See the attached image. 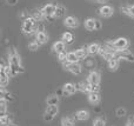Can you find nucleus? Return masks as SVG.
Here are the masks:
<instances>
[{"label": "nucleus", "instance_id": "f257e3e1", "mask_svg": "<svg viewBox=\"0 0 134 126\" xmlns=\"http://www.w3.org/2000/svg\"><path fill=\"white\" fill-rule=\"evenodd\" d=\"M8 65L11 66V68H12V74H13V77L25 72L24 66H23V64H21L20 56H19V53L16 52L15 48H11L8 52Z\"/></svg>", "mask_w": 134, "mask_h": 126}, {"label": "nucleus", "instance_id": "f03ea898", "mask_svg": "<svg viewBox=\"0 0 134 126\" xmlns=\"http://www.w3.org/2000/svg\"><path fill=\"white\" fill-rule=\"evenodd\" d=\"M38 30V21L32 15L24 19L23 25H21V32L25 35H31L33 33H37Z\"/></svg>", "mask_w": 134, "mask_h": 126}, {"label": "nucleus", "instance_id": "7ed1b4c3", "mask_svg": "<svg viewBox=\"0 0 134 126\" xmlns=\"http://www.w3.org/2000/svg\"><path fill=\"white\" fill-rule=\"evenodd\" d=\"M107 44L115 50H125V48H128V46H130V40L127 38L120 37L112 40V41H108Z\"/></svg>", "mask_w": 134, "mask_h": 126}, {"label": "nucleus", "instance_id": "20e7f679", "mask_svg": "<svg viewBox=\"0 0 134 126\" xmlns=\"http://www.w3.org/2000/svg\"><path fill=\"white\" fill-rule=\"evenodd\" d=\"M64 68L74 75H79L82 72V66L79 63H67V61H65L64 63Z\"/></svg>", "mask_w": 134, "mask_h": 126}, {"label": "nucleus", "instance_id": "39448f33", "mask_svg": "<svg viewBox=\"0 0 134 126\" xmlns=\"http://www.w3.org/2000/svg\"><path fill=\"white\" fill-rule=\"evenodd\" d=\"M115 58L124 59V60L130 61V63H134V54L131 51H128L127 48H125V50H116V51H115Z\"/></svg>", "mask_w": 134, "mask_h": 126}, {"label": "nucleus", "instance_id": "423d86ee", "mask_svg": "<svg viewBox=\"0 0 134 126\" xmlns=\"http://www.w3.org/2000/svg\"><path fill=\"white\" fill-rule=\"evenodd\" d=\"M55 8H57V5H53V4L45 5L41 8L42 13H44V15H45V19L52 20L53 18H55Z\"/></svg>", "mask_w": 134, "mask_h": 126}, {"label": "nucleus", "instance_id": "0eeeda50", "mask_svg": "<svg viewBox=\"0 0 134 126\" xmlns=\"http://www.w3.org/2000/svg\"><path fill=\"white\" fill-rule=\"evenodd\" d=\"M64 25L66 27L71 28V30H74V28H78L79 27V20L75 18V17H72L68 15L64 19Z\"/></svg>", "mask_w": 134, "mask_h": 126}, {"label": "nucleus", "instance_id": "6e6552de", "mask_svg": "<svg viewBox=\"0 0 134 126\" xmlns=\"http://www.w3.org/2000/svg\"><path fill=\"white\" fill-rule=\"evenodd\" d=\"M114 13V8L109 5H102L99 8V14L104 18H111Z\"/></svg>", "mask_w": 134, "mask_h": 126}, {"label": "nucleus", "instance_id": "1a4fd4ad", "mask_svg": "<svg viewBox=\"0 0 134 126\" xmlns=\"http://www.w3.org/2000/svg\"><path fill=\"white\" fill-rule=\"evenodd\" d=\"M100 81H101V75L98 71H92V72L88 74L87 77V83L90 84H94V85H100Z\"/></svg>", "mask_w": 134, "mask_h": 126}, {"label": "nucleus", "instance_id": "9d476101", "mask_svg": "<svg viewBox=\"0 0 134 126\" xmlns=\"http://www.w3.org/2000/svg\"><path fill=\"white\" fill-rule=\"evenodd\" d=\"M76 91H78V90H76V86L73 84V83H66L63 87V93L65 97L72 96V94H74Z\"/></svg>", "mask_w": 134, "mask_h": 126}, {"label": "nucleus", "instance_id": "9b49d317", "mask_svg": "<svg viewBox=\"0 0 134 126\" xmlns=\"http://www.w3.org/2000/svg\"><path fill=\"white\" fill-rule=\"evenodd\" d=\"M48 39H49L48 34H47L44 30H41V31H39V32L35 33V40H37L40 45L47 44V42H48Z\"/></svg>", "mask_w": 134, "mask_h": 126}, {"label": "nucleus", "instance_id": "f8f14e48", "mask_svg": "<svg viewBox=\"0 0 134 126\" xmlns=\"http://www.w3.org/2000/svg\"><path fill=\"white\" fill-rule=\"evenodd\" d=\"M85 28L90 32H93V31H97V19L94 18H87L85 20Z\"/></svg>", "mask_w": 134, "mask_h": 126}, {"label": "nucleus", "instance_id": "ddd939ff", "mask_svg": "<svg viewBox=\"0 0 134 126\" xmlns=\"http://www.w3.org/2000/svg\"><path fill=\"white\" fill-rule=\"evenodd\" d=\"M52 50H53L54 53H60L63 51H66V42L63 41V40H59V41H55L52 46Z\"/></svg>", "mask_w": 134, "mask_h": 126}, {"label": "nucleus", "instance_id": "4468645a", "mask_svg": "<svg viewBox=\"0 0 134 126\" xmlns=\"http://www.w3.org/2000/svg\"><path fill=\"white\" fill-rule=\"evenodd\" d=\"M88 101L92 105H98L100 103V94L99 92H90L88 93Z\"/></svg>", "mask_w": 134, "mask_h": 126}, {"label": "nucleus", "instance_id": "2eb2a0df", "mask_svg": "<svg viewBox=\"0 0 134 126\" xmlns=\"http://www.w3.org/2000/svg\"><path fill=\"white\" fill-rule=\"evenodd\" d=\"M120 59H118V58H113V59H111V60H108L107 61V65H108V68H109V71H112V72H115L116 70L119 68V66H120Z\"/></svg>", "mask_w": 134, "mask_h": 126}, {"label": "nucleus", "instance_id": "dca6fc26", "mask_svg": "<svg viewBox=\"0 0 134 126\" xmlns=\"http://www.w3.org/2000/svg\"><path fill=\"white\" fill-rule=\"evenodd\" d=\"M90 118V112L86 110H79L78 112L75 113V119L80 120V122H85Z\"/></svg>", "mask_w": 134, "mask_h": 126}, {"label": "nucleus", "instance_id": "f3484780", "mask_svg": "<svg viewBox=\"0 0 134 126\" xmlns=\"http://www.w3.org/2000/svg\"><path fill=\"white\" fill-rule=\"evenodd\" d=\"M100 48H101V45L97 44V42H93V44H90V45L87 46L88 53L92 54V56H95V54H99Z\"/></svg>", "mask_w": 134, "mask_h": 126}, {"label": "nucleus", "instance_id": "a211bd4d", "mask_svg": "<svg viewBox=\"0 0 134 126\" xmlns=\"http://www.w3.org/2000/svg\"><path fill=\"white\" fill-rule=\"evenodd\" d=\"M8 83H9V77L6 74V72L4 70H0V85H1V87H6Z\"/></svg>", "mask_w": 134, "mask_h": 126}, {"label": "nucleus", "instance_id": "6ab92c4d", "mask_svg": "<svg viewBox=\"0 0 134 126\" xmlns=\"http://www.w3.org/2000/svg\"><path fill=\"white\" fill-rule=\"evenodd\" d=\"M75 54L78 56V58L81 60V59H86V58H87V56L90 53H88L87 47H80V48L75 50Z\"/></svg>", "mask_w": 134, "mask_h": 126}, {"label": "nucleus", "instance_id": "aec40b11", "mask_svg": "<svg viewBox=\"0 0 134 126\" xmlns=\"http://www.w3.org/2000/svg\"><path fill=\"white\" fill-rule=\"evenodd\" d=\"M46 104L47 105H58L59 104V96L58 94H51V96H48L46 99Z\"/></svg>", "mask_w": 134, "mask_h": 126}, {"label": "nucleus", "instance_id": "412c9836", "mask_svg": "<svg viewBox=\"0 0 134 126\" xmlns=\"http://www.w3.org/2000/svg\"><path fill=\"white\" fill-rule=\"evenodd\" d=\"M0 98H4L6 101H12L13 100L12 94L9 93V92H7L5 87H1V90H0Z\"/></svg>", "mask_w": 134, "mask_h": 126}, {"label": "nucleus", "instance_id": "4be33fe9", "mask_svg": "<svg viewBox=\"0 0 134 126\" xmlns=\"http://www.w3.org/2000/svg\"><path fill=\"white\" fill-rule=\"evenodd\" d=\"M45 112L49 113V114H52V116H54V117H55V116L59 113V107H58V105H47Z\"/></svg>", "mask_w": 134, "mask_h": 126}, {"label": "nucleus", "instance_id": "5701e85b", "mask_svg": "<svg viewBox=\"0 0 134 126\" xmlns=\"http://www.w3.org/2000/svg\"><path fill=\"white\" fill-rule=\"evenodd\" d=\"M66 14V7L63 5H57L55 8V18H63Z\"/></svg>", "mask_w": 134, "mask_h": 126}, {"label": "nucleus", "instance_id": "b1692460", "mask_svg": "<svg viewBox=\"0 0 134 126\" xmlns=\"http://www.w3.org/2000/svg\"><path fill=\"white\" fill-rule=\"evenodd\" d=\"M61 40L65 41L66 44H72L74 41V37L71 32H65L63 35H61Z\"/></svg>", "mask_w": 134, "mask_h": 126}, {"label": "nucleus", "instance_id": "393cba45", "mask_svg": "<svg viewBox=\"0 0 134 126\" xmlns=\"http://www.w3.org/2000/svg\"><path fill=\"white\" fill-rule=\"evenodd\" d=\"M32 17L38 21V23H40V21H42L45 19V15H44V13H42L41 9H37V11H34L33 14H32Z\"/></svg>", "mask_w": 134, "mask_h": 126}, {"label": "nucleus", "instance_id": "a878e982", "mask_svg": "<svg viewBox=\"0 0 134 126\" xmlns=\"http://www.w3.org/2000/svg\"><path fill=\"white\" fill-rule=\"evenodd\" d=\"M80 59L78 58V56L75 54V51L73 52H68V56H67V63H79Z\"/></svg>", "mask_w": 134, "mask_h": 126}, {"label": "nucleus", "instance_id": "bb28decb", "mask_svg": "<svg viewBox=\"0 0 134 126\" xmlns=\"http://www.w3.org/2000/svg\"><path fill=\"white\" fill-rule=\"evenodd\" d=\"M61 126H75V123H74L73 118L65 117L61 119Z\"/></svg>", "mask_w": 134, "mask_h": 126}, {"label": "nucleus", "instance_id": "cd10ccee", "mask_svg": "<svg viewBox=\"0 0 134 126\" xmlns=\"http://www.w3.org/2000/svg\"><path fill=\"white\" fill-rule=\"evenodd\" d=\"M6 105H7V101L4 98H0V116L6 114V111H7Z\"/></svg>", "mask_w": 134, "mask_h": 126}, {"label": "nucleus", "instance_id": "c85d7f7f", "mask_svg": "<svg viewBox=\"0 0 134 126\" xmlns=\"http://www.w3.org/2000/svg\"><path fill=\"white\" fill-rule=\"evenodd\" d=\"M87 92H99L100 91V85H94V84H90L87 83V87H86Z\"/></svg>", "mask_w": 134, "mask_h": 126}, {"label": "nucleus", "instance_id": "c756f323", "mask_svg": "<svg viewBox=\"0 0 134 126\" xmlns=\"http://www.w3.org/2000/svg\"><path fill=\"white\" fill-rule=\"evenodd\" d=\"M40 46H41V45H40L37 40H34V41H31L30 44H28V50H30V51H32V52H35V51H38V50H39Z\"/></svg>", "mask_w": 134, "mask_h": 126}, {"label": "nucleus", "instance_id": "7c9ffc66", "mask_svg": "<svg viewBox=\"0 0 134 126\" xmlns=\"http://www.w3.org/2000/svg\"><path fill=\"white\" fill-rule=\"evenodd\" d=\"M92 126H106V119L104 117H99L93 122Z\"/></svg>", "mask_w": 134, "mask_h": 126}, {"label": "nucleus", "instance_id": "2f4dec72", "mask_svg": "<svg viewBox=\"0 0 134 126\" xmlns=\"http://www.w3.org/2000/svg\"><path fill=\"white\" fill-rule=\"evenodd\" d=\"M126 114H127V110H126L125 107H118V108H116V111H115V116H116V117L121 118V117H125Z\"/></svg>", "mask_w": 134, "mask_h": 126}, {"label": "nucleus", "instance_id": "473e14b6", "mask_svg": "<svg viewBox=\"0 0 134 126\" xmlns=\"http://www.w3.org/2000/svg\"><path fill=\"white\" fill-rule=\"evenodd\" d=\"M58 56V60L60 61V63H65V61L67 60V56H68V52H66V51H63V52H60V53H58L57 54Z\"/></svg>", "mask_w": 134, "mask_h": 126}, {"label": "nucleus", "instance_id": "72a5a7b5", "mask_svg": "<svg viewBox=\"0 0 134 126\" xmlns=\"http://www.w3.org/2000/svg\"><path fill=\"white\" fill-rule=\"evenodd\" d=\"M9 116L8 114H4V116H0V124L1 126H6L9 124Z\"/></svg>", "mask_w": 134, "mask_h": 126}, {"label": "nucleus", "instance_id": "f704fd0d", "mask_svg": "<svg viewBox=\"0 0 134 126\" xmlns=\"http://www.w3.org/2000/svg\"><path fill=\"white\" fill-rule=\"evenodd\" d=\"M75 86H76V90H78V91L87 92V90H86L87 84H85V83H78V84H75Z\"/></svg>", "mask_w": 134, "mask_h": 126}, {"label": "nucleus", "instance_id": "c9c22d12", "mask_svg": "<svg viewBox=\"0 0 134 126\" xmlns=\"http://www.w3.org/2000/svg\"><path fill=\"white\" fill-rule=\"evenodd\" d=\"M54 118H55V117H54V116H52V114H49V113H46V112L44 113V120H45L46 123L52 122V120H53Z\"/></svg>", "mask_w": 134, "mask_h": 126}, {"label": "nucleus", "instance_id": "e433bc0d", "mask_svg": "<svg viewBox=\"0 0 134 126\" xmlns=\"http://www.w3.org/2000/svg\"><path fill=\"white\" fill-rule=\"evenodd\" d=\"M128 17H131V18H134V5H131V6H128Z\"/></svg>", "mask_w": 134, "mask_h": 126}, {"label": "nucleus", "instance_id": "4c0bfd02", "mask_svg": "<svg viewBox=\"0 0 134 126\" xmlns=\"http://www.w3.org/2000/svg\"><path fill=\"white\" fill-rule=\"evenodd\" d=\"M126 126H134V116H131L128 118L127 123H126Z\"/></svg>", "mask_w": 134, "mask_h": 126}, {"label": "nucleus", "instance_id": "58836bf2", "mask_svg": "<svg viewBox=\"0 0 134 126\" xmlns=\"http://www.w3.org/2000/svg\"><path fill=\"white\" fill-rule=\"evenodd\" d=\"M19 0H6L7 5H9V6H15L16 4H18Z\"/></svg>", "mask_w": 134, "mask_h": 126}, {"label": "nucleus", "instance_id": "ea45409f", "mask_svg": "<svg viewBox=\"0 0 134 126\" xmlns=\"http://www.w3.org/2000/svg\"><path fill=\"white\" fill-rule=\"evenodd\" d=\"M101 27H102L101 21H100L99 19H97V31H100V30H101Z\"/></svg>", "mask_w": 134, "mask_h": 126}, {"label": "nucleus", "instance_id": "a19ab883", "mask_svg": "<svg viewBox=\"0 0 134 126\" xmlns=\"http://www.w3.org/2000/svg\"><path fill=\"white\" fill-rule=\"evenodd\" d=\"M97 2H100V4H104V2H106L107 0H95Z\"/></svg>", "mask_w": 134, "mask_h": 126}, {"label": "nucleus", "instance_id": "79ce46f5", "mask_svg": "<svg viewBox=\"0 0 134 126\" xmlns=\"http://www.w3.org/2000/svg\"><path fill=\"white\" fill-rule=\"evenodd\" d=\"M6 126H16V125H14V124H12V123H9V124L6 125Z\"/></svg>", "mask_w": 134, "mask_h": 126}]
</instances>
